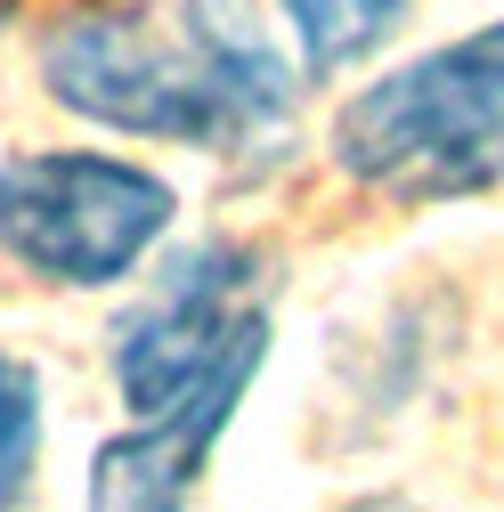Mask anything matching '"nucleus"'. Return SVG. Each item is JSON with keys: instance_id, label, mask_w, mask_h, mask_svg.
Instances as JSON below:
<instances>
[{"instance_id": "obj_6", "label": "nucleus", "mask_w": 504, "mask_h": 512, "mask_svg": "<svg viewBox=\"0 0 504 512\" xmlns=\"http://www.w3.org/2000/svg\"><path fill=\"white\" fill-rule=\"evenodd\" d=\"M277 17L293 33V49H301V74L334 82V74L366 66L407 25V0H277Z\"/></svg>"}, {"instance_id": "obj_8", "label": "nucleus", "mask_w": 504, "mask_h": 512, "mask_svg": "<svg viewBox=\"0 0 504 512\" xmlns=\"http://www.w3.org/2000/svg\"><path fill=\"white\" fill-rule=\"evenodd\" d=\"M0 25H9V0H0Z\"/></svg>"}, {"instance_id": "obj_2", "label": "nucleus", "mask_w": 504, "mask_h": 512, "mask_svg": "<svg viewBox=\"0 0 504 512\" xmlns=\"http://www.w3.org/2000/svg\"><path fill=\"white\" fill-rule=\"evenodd\" d=\"M334 163L399 204H448L504 179V25L423 49L415 66L342 98Z\"/></svg>"}, {"instance_id": "obj_4", "label": "nucleus", "mask_w": 504, "mask_h": 512, "mask_svg": "<svg viewBox=\"0 0 504 512\" xmlns=\"http://www.w3.org/2000/svg\"><path fill=\"white\" fill-rule=\"evenodd\" d=\"M236 358H269L261 261L244 244H196L114 326V391L131 415H163Z\"/></svg>"}, {"instance_id": "obj_7", "label": "nucleus", "mask_w": 504, "mask_h": 512, "mask_svg": "<svg viewBox=\"0 0 504 512\" xmlns=\"http://www.w3.org/2000/svg\"><path fill=\"white\" fill-rule=\"evenodd\" d=\"M41 464V374L33 358L0 350V504H17Z\"/></svg>"}, {"instance_id": "obj_3", "label": "nucleus", "mask_w": 504, "mask_h": 512, "mask_svg": "<svg viewBox=\"0 0 504 512\" xmlns=\"http://www.w3.org/2000/svg\"><path fill=\"white\" fill-rule=\"evenodd\" d=\"M171 179L98 147H17L0 155V252L66 293L122 285L171 236Z\"/></svg>"}, {"instance_id": "obj_5", "label": "nucleus", "mask_w": 504, "mask_h": 512, "mask_svg": "<svg viewBox=\"0 0 504 512\" xmlns=\"http://www.w3.org/2000/svg\"><path fill=\"white\" fill-rule=\"evenodd\" d=\"M252 374H261V358H236L212 382H196L179 407L131 415V431H114L98 456H90V488L82 496L98 512H163V504H187L196 480H204V464H212V447H220V431L236 423Z\"/></svg>"}, {"instance_id": "obj_1", "label": "nucleus", "mask_w": 504, "mask_h": 512, "mask_svg": "<svg viewBox=\"0 0 504 512\" xmlns=\"http://www.w3.org/2000/svg\"><path fill=\"white\" fill-rule=\"evenodd\" d=\"M41 90L122 139L261 147L293 114V66L252 0H98L41 33Z\"/></svg>"}]
</instances>
